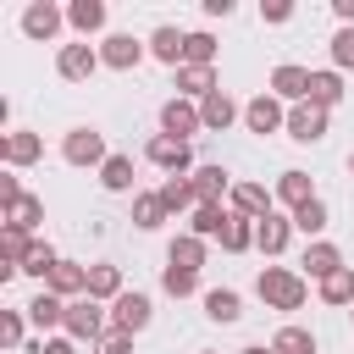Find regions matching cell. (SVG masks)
<instances>
[{"instance_id": "cell-39", "label": "cell", "mask_w": 354, "mask_h": 354, "mask_svg": "<svg viewBox=\"0 0 354 354\" xmlns=\"http://www.w3.org/2000/svg\"><path fill=\"white\" fill-rule=\"evenodd\" d=\"M321 299H326V304H354V266L332 271V277L321 282Z\"/></svg>"}, {"instance_id": "cell-9", "label": "cell", "mask_w": 354, "mask_h": 354, "mask_svg": "<svg viewBox=\"0 0 354 354\" xmlns=\"http://www.w3.org/2000/svg\"><path fill=\"white\" fill-rule=\"evenodd\" d=\"M144 55H149V44L133 39V33H105V39H100V61H105L111 72H133Z\"/></svg>"}, {"instance_id": "cell-45", "label": "cell", "mask_w": 354, "mask_h": 354, "mask_svg": "<svg viewBox=\"0 0 354 354\" xmlns=\"http://www.w3.org/2000/svg\"><path fill=\"white\" fill-rule=\"evenodd\" d=\"M22 194H28V188L17 183V171H0V210H11V205H17Z\"/></svg>"}, {"instance_id": "cell-1", "label": "cell", "mask_w": 354, "mask_h": 354, "mask_svg": "<svg viewBox=\"0 0 354 354\" xmlns=\"http://www.w3.org/2000/svg\"><path fill=\"white\" fill-rule=\"evenodd\" d=\"M254 293L266 299V310H304V299H310V282H304V271L266 266V271L254 277Z\"/></svg>"}, {"instance_id": "cell-40", "label": "cell", "mask_w": 354, "mask_h": 354, "mask_svg": "<svg viewBox=\"0 0 354 354\" xmlns=\"http://www.w3.org/2000/svg\"><path fill=\"white\" fill-rule=\"evenodd\" d=\"M160 288H166L171 299H188V293H199V271H183V266H166V271H160Z\"/></svg>"}, {"instance_id": "cell-22", "label": "cell", "mask_w": 354, "mask_h": 354, "mask_svg": "<svg viewBox=\"0 0 354 354\" xmlns=\"http://www.w3.org/2000/svg\"><path fill=\"white\" fill-rule=\"evenodd\" d=\"M22 310H28V321H33L39 332H50V326H66V299H55L50 288H39V293H33Z\"/></svg>"}, {"instance_id": "cell-3", "label": "cell", "mask_w": 354, "mask_h": 354, "mask_svg": "<svg viewBox=\"0 0 354 354\" xmlns=\"http://www.w3.org/2000/svg\"><path fill=\"white\" fill-rule=\"evenodd\" d=\"M61 160H66V166H94V171H100V166L111 160L105 133H100V127H72V133L61 138Z\"/></svg>"}, {"instance_id": "cell-2", "label": "cell", "mask_w": 354, "mask_h": 354, "mask_svg": "<svg viewBox=\"0 0 354 354\" xmlns=\"http://www.w3.org/2000/svg\"><path fill=\"white\" fill-rule=\"evenodd\" d=\"M61 332H66L72 343H88V348H94V343L111 332V310H105L100 299H88V293H83V299H72V304H66V326H61Z\"/></svg>"}, {"instance_id": "cell-29", "label": "cell", "mask_w": 354, "mask_h": 354, "mask_svg": "<svg viewBox=\"0 0 354 354\" xmlns=\"http://www.w3.org/2000/svg\"><path fill=\"white\" fill-rule=\"evenodd\" d=\"M39 221H44V199H39V194H22V199H17L11 210H6V227L28 232V238L39 232Z\"/></svg>"}, {"instance_id": "cell-12", "label": "cell", "mask_w": 354, "mask_h": 354, "mask_svg": "<svg viewBox=\"0 0 354 354\" xmlns=\"http://www.w3.org/2000/svg\"><path fill=\"white\" fill-rule=\"evenodd\" d=\"M61 28H66V11L55 0H28V11H22V33L28 39H55Z\"/></svg>"}, {"instance_id": "cell-8", "label": "cell", "mask_w": 354, "mask_h": 354, "mask_svg": "<svg viewBox=\"0 0 354 354\" xmlns=\"http://www.w3.org/2000/svg\"><path fill=\"white\" fill-rule=\"evenodd\" d=\"M160 133H171V138H194V133H205V116H199V105L194 100H183V94H171L166 105H160Z\"/></svg>"}, {"instance_id": "cell-19", "label": "cell", "mask_w": 354, "mask_h": 354, "mask_svg": "<svg viewBox=\"0 0 354 354\" xmlns=\"http://www.w3.org/2000/svg\"><path fill=\"white\" fill-rule=\"evenodd\" d=\"M199 116H205V133H227V127L243 116V105H238L227 88H216L210 100H199Z\"/></svg>"}, {"instance_id": "cell-50", "label": "cell", "mask_w": 354, "mask_h": 354, "mask_svg": "<svg viewBox=\"0 0 354 354\" xmlns=\"http://www.w3.org/2000/svg\"><path fill=\"white\" fill-rule=\"evenodd\" d=\"M348 171H354V155H348Z\"/></svg>"}, {"instance_id": "cell-44", "label": "cell", "mask_w": 354, "mask_h": 354, "mask_svg": "<svg viewBox=\"0 0 354 354\" xmlns=\"http://www.w3.org/2000/svg\"><path fill=\"white\" fill-rule=\"evenodd\" d=\"M28 354H77V343L61 332V337H39V343H28Z\"/></svg>"}, {"instance_id": "cell-24", "label": "cell", "mask_w": 354, "mask_h": 354, "mask_svg": "<svg viewBox=\"0 0 354 354\" xmlns=\"http://www.w3.org/2000/svg\"><path fill=\"white\" fill-rule=\"evenodd\" d=\"M199 299H205V315H210L216 326H232V321L243 315V299H238V288H205Z\"/></svg>"}, {"instance_id": "cell-32", "label": "cell", "mask_w": 354, "mask_h": 354, "mask_svg": "<svg viewBox=\"0 0 354 354\" xmlns=\"http://www.w3.org/2000/svg\"><path fill=\"white\" fill-rule=\"evenodd\" d=\"M155 194H160V205H166L171 216H183V210L194 216V205H199V199H194V183H188V177H166V183H160Z\"/></svg>"}, {"instance_id": "cell-34", "label": "cell", "mask_w": 354, "mask_h": 354, "mask_svg": "<svg viewBox=\"0 0 354 354\" xmlns=\"http://www.w3.org/2000/svg\"><path fill=\"white\" fill-rule=\"evenodd\" d=\"M166 216H171V210L160 205V194H133V227H138V232H155Z\"/></svg>"}, {"instance_id": "cell-6", "label": "cell", "mask_w": 354, "mask_h": 354, "mask_svg": "<svg viewBox=\"0 0 354 354\" xmlns=\"http://www.w3.org/2000/svg\"><path fill=\"white\" fill-rule=\"evenodd\" d=\"M100 66H105V61H100V44H88V39H77V44H61V50H55V72H61L66 83H88Z\"/></svg>"}, {"instance_id": "cell-51", "label": "cell", "mask_w": 354, "mask_h": 354, "mask_svg": "<svg viewBox=\"0 0 354 354\" xmlns=\"http://www.w3.org/2000/svg\"><path fill=\"white\" fill-rule=\"evenodd\" d=\"M199 354H216V348H199Z\"/></svg>"}, {"instance_id": "cell-33", "label": "cell", "mask_w": 354, "mask_h": 354, "mask_svg": "<svg viewBox=\"0 0 354 354\" xmlns=\"http://www.w3.org/2000/svg\"><path fill=\"white\" fill-rule=\"evenodd\" d=\"M326 221H332V210H326V199H310V205H299L293 210V232H304L310 243L326 232Z\"/></svg>"}, {"instance_id": "cell-7", "label": "cell", "mask_w": 354, "mask_h": 354, "mask_svg": "<svg viewBox=\"0 0 354 354\" xmlns=\"http://www.w3.org/2000/svg\"><path fill=\"white\" fill-rule=\"evenodd\" d=\"M243 127L260 133V138H266V133H282V127H288V105L266 88V94H254V100L243 105Z\"/></svg>"}, {"instance_id": "cell-41", "label": "cell", "mask_w": 354, "mask_h": 354, "mask_svg": "<svg viewBox=\"0 0 354 354\" xmlns=\"http://www.w3.org/2000/svg\"><path fill=\"white\" fill-rule=\"evenodd\" d=\"M354 66V28H337L332 33V72H348Z\"/></svg>"}, {"instance_id": "cell-23", "label": "cell", "mask_w": 354, "mask_h": 354, "mask_svg": "<svg viewBox=\"0 0 354 354\" xmlns=\"http://www.w3.org/2000/svg\"><path fill=\"white\" fill-rule=\"evenodd\" d=\"M216 88H221V83H216V66H177V94H183V100L199 105V100H210Z\"/></svg>"}, {"instance_id": "cell-18", "label": "cell", "mask_w": 354, "mask_h": 354, "mask_svg": "<svg viewBox=\"0 0 354 354\" xmlns=\"http://www.w3.org/2000/svg\"><path fill=\"white\" fill-rule=\"evenodd\" d=\"M188 183H194V199L199 205H227V194H232V177L221 166H194Z\"/></svg>"}, {"instance_id": "cell-52", "label": "cell", "mask_w": 354, "mask_h": 354, "mask_svg": "<svg viewBox=\"0 0 354 354\" xmlns=\"http://www.w3.org/2000/svg\"><path fill=\"white\" fill-rule=\"evenodd\" d=\"M348 315H354V304H348Z\"/></svg>"}, {"instance_id": "cell-30", "label": "cell", "mask_w": 354, "mask_h": 354, "mask_svg": "<svg viewBox=\"0 0 354 354\" xmlns=\"http://www.w3.org/2000/svg\"><path fill=\"white\" fill-rule=\"evenodd\" d=\"M343 100V72H310V105H321V111H332Z\"/></svg>"}, {"instance_id": "cell-42", "label": "cell", "mask_w": 354, "mask_h": 354, "mask_svg": "<svg viewBox=\"0 0 354 354\" xmlns=\"http://www.w3.org/2000/svg\"><path fill=\"white\" fill-rule=\"evenodd\" d=\"M22 332H28V310H6V315H0V343H6V348H17V343H22Z\"/></svg>"}, {"instance_id": "cell-10", "label": "cell", "mask_w": 354, "mask_h": 354, "mask_svg": "<svg viewBox=\"0 0 354 354\" xmlns=\"http://www.w3.org/2000/svg\"><path fill=\"white\" fill-rule=\"evenodd\" d=\"M271 205H277V194H271L266 183H232V194H227V210H232V216H243V221L271 216Z\"/></svg>"}, {"instance_id": "cell-20", "label": "cell", "mask_w": 354, "mask_h": 354, "mask_svg": "<svg viewBox=\"0 0 354 354\" xmlns=\"http://www.w3.org/2000/svg\"><path fill=\"white\" fill-rule=\"evenodd\" d=\"M44 288H50L55 299H66V304H72V299H83V293H88V266H77V260H61V266L50 271V282H44Z\"/></svg>"}, {"instance_id": "cell-21", "label": "cell", "mask_w": 354, "mask_h": 354, "mask_svg": "<svg viewBox=\"0 0 354 354\" xmlns=\"http://www.w3.org/2000/svg\"><path fill=\"white\" fill-rule=\"evenodd\" d=\"M271 194H277V199H282L288 210H299V205L321 199V194H315V183H310V171H299V166H288V171L277 177V188H271Z\"/></svg>"}, {"instance_id": "cell-36", "label": "cell", "mask_w": 354, "mask_h": 354, "mask_svg": "<svg viewBox=\"0 0 354 354\" xmlns=\"http://www.w3.org/2000/svg\"><path fill=\"white\" fill-rule=\"evenodd\" d=\"M271 354H315V332H304V326H282V332L271 337Z\"/></svg>"}, {"instance_id": "cell-37", "label": "cell", "mask_w": 354, "mask_h": 354, "mask_svg": "<svg viewBox=\"0 0 354 354\" xmlns=\"http://www.w3.org/2000/svg\"><path fill=\"white\" fill-rule=\"evenodd\" d=\"M216 50H221V44H216L205 28H194V33H188V55H183V66H216Z\"/></svg>"}, {"instance_id": "cell-26", "label": "cell", "mask_w": 354, "mask_h": 354, "mask_svg": "<svg viewBox=\"0 0 354 354\" xmlns=\"http://www.w3.org/2000/svg\"><path fill=\"white\" fill-rule=\"evenodd\" d=\"M127 288H122V266H88V299H100V304H116Z\"/></svg>"}, {"instance_id": "cell-31", "label": "cell", "mask_w": 354, "mask_h": 354, "mask_svg": "<svg viewBox=\"0 0 354 354\" xmlns=\"http://www.w3.org/2000/svg\"><path fill=\"white\" fill-rule=\"evenodd\" d=\"M100 188L105 194H133V155H111L100 166Z\"/></svg>"}, {"instance_id": "cell-17", "label": "cell", "mask_w": 354, "mask_h": 354, "mask_svg": "<svg viewBox=\"0 0 354 354\" xmlns=\"http://www.w3.org/2000/svg\"><path fill=\"white\" fill-rule=\"evenodd\" d=\"M271 94H277L282 105H304V100H310V72L293 66V61H282V66L271 72Z\"/></svg>"}, {"instance_id": "cell-13", "label": "cell", "mask_w": 354, "mask_h": 354, "mask_svg": "<svg viewBox=\"0 0 354 354\" xmlns=\"http://www.w3.org/2000/svg\"><path fill=\"white\" fill-rule=\"evenodd\" d=\"M144 44H149V55H155L160 66H171V72H177V66H183V55H188V33H183V28H171V22H160Z\"/></svg>"}, {"instance_id": "cell-46", "label": "cell", "mask_w": 354, "mask_h": 354, "mask_svg": "<svg viewBox=\"0 0 354 354\" xmlns=\"http://www.w3.org/2000/svg\"><path fill=\"white\" fill-rule=\"evenodd\" d=\"M94 354H133V337H127V332H105V337L94 343Z\"/></svg>"}, {"instance_id": "cell-25", "label": "cell", "mask_w": 354, "mask_h": 354, "mask_svg": "<svg viewBox=\"0 0 354 354\" xmlns=\"http://www.w3.org/2000/svg\"><path fill=\"white\" fill-rule=\"evenodd\" d=\"M105 17H111V11H105V0H72V6H66V28H72V33H83V39H88V33H100V28H105Z\"/></svg>"}, {"instance_id": "cell-11", "label": "cell", "mask_w": 354, "mask_h": 354, "mask_svg": "<svg viewBox=\"0 0 354 354\" xmlns=\"http://www.w3.org/2000/svg\"><path fill=\"white\" fill-rule=\"evenodd\" d=\"M326 122H332V111H321V105H288V138H299V144H321L326 138Z\"/></svg>"}, {"instance_id": "cell-28", "label": "cell", "mask_w": 354, "mask_h": 354, "mask_svg": "<svg viewBox=\"0 0 354 354\" xmlns=\"http://www.w3.org/2000/svg\"><path fill=\"white\" fill-rule=\"evenodd\" d=\"M205 238H194V232H177L171 238V249H166V266H183V271H199L205 266Z\"/></svg>"}, {"instance_id": "cell-4", "label": "cell", "mask_w": 354, "mask_h": 354, "mask_svg": "<svg viewBox=\"0 0 354 354\" xmlns=\"http://www.w3.org/2000/svg\"><path fill=\"white\" fill-rule=\"evenodd\" d=\"M144 160L160 166L166 177H188V171H194V149H188L183 138H171V133H155V138L144 144Z\"/></svg>"}, {"instance_id": "cell-43", "label": "cell", "mask_w": 354, "mask_h": 354, "mask_svg": "<svg viewBox=\"0 0 354 354\" xmlns=\"http://www.w3.org/2000/svg\"><path fill=\"white\" fill-rule=\"evenodd\" d=\"M260 22H271V28L293 22V0H266V6H260Z\"/></svg>"}, {"instance_id": "cell-16", "label": "cell", "mask_w": 354, "mask_h": 354, "mask_svg": "<svg viewBox=\"0 0 354 354\" xmlns=\"http://www.w3.org/2000/svg\"><path fill=\"white\" fill-rule=\"evenodd\" d=\"M299 266H304V282H315V288H321L332 271H343V249H337V243H326V238H315V243L304 249V260H299Z\"/></svg>"}, {"instance_id": "cell-27", "label": "cell", "mask_w": 354, "mask_h": 354, "mask_svg": "<svg viewBox=\"0 0 354 354\" xmlns=\"http://www.w3.org/2000/svg\"><path fill=\"white\" fill-rule=\"evenodd\" d=\"M227 221H232V210H227V205H194L188 232H194V238H221V232H227Z\"/></svg>"}, {"instance_id": "cell-47", "label": "cell", "mask_w": 354, "mask_h": 354, "mask_svg": "<svg viewBox=\"0 0 354 354\" xmlns=\"http://www.w3.org/2000/svg\"><path fill=\"white\" fill-rule=\"evenodd\" d=\"M332 11H337V22H343V28H354V0H332Z\"/></svg>"}, {"instance_id": "cell-14", "label": "cell", "mask_w": 354, "mask_h": 354, "mask_svg": "<svg viewBox=\"0 0 354 354\" xmlns=\"http://www.w3.org/2000/svg\"><path fill=\"white\" fill-rule=\"evenodd\" d=\"M39 155H44V138L28 133V127H11V133L0 138V160H6L11 171H17V166H33Z\"/></svg>"}, {"instance_id": "cell-48", "label": "cell", "mask_w": 354, "mask_h": 354, "mask_svg": "<svg viewBox=\"0 0 354 354\" xmlns=\"http://www.w3.org/2000/svg\"><path fill=\"white\" fill-rule=\"evenodd\" d=\"M205 17H232V0H205Z\"/></svg>"}, {"instance_id": "cell-5", "label": "cell", "mask_w": 354, "mask_h": 354, "mask_svg": "<svg viewBox=\"0 0 354 354\" xmlns=\"http://www.w3.org/2000/svg\"><path fill=\"white\" fill-rule=\"evenodd\" d=\"M149 321H155V299H149V293H138V288H127V293L111 304V332H127V337H138Z\"/></svg>"}, {"instance_id": "cell-38", "label": "cell", "mask_w": 354, "mask_h": 354, "mask_svg": "<svg viewBox=\"0 0 354 354\" xmlns=\"http://www.w3.org/2000/svg\"><path fill=\"white\" fill-rule=\"evenodd\" d=\"M221 249H227V254H249V249H254V221L232 216V221H227V232H221Z\"/></svg>"}, {"instance_id": "cell-35", "label": "cell", "mask_w": 354, "mask_h": 354, "mask_svg": "<svg viewBox=\"0 0 354 354\" xmlns=\"http://www.w3.org/2000/svg\"><path fill=\"white\" fill-rule=\"evenodd\" d=\"M61 266V254L44 243V238H33V249H28V260H22V277H39V282H50V271Z\"/></svg>"}, {"instance_id": "cell-49", "label": "cell", "mask_w": 354, "mask_h": 354, "mask_svg": "<svg viewBox=\"0 0 354 354\" xmlns=\"http://www.w3.org/2000/svg\"><path fill=\"white\" fill-rule=\"evenodd\" d=\"M238 354H271V348H266V343H249V348H238Z\"/></svg>"}, {"instance_id": "cell-15", "label": "cell", "mask_w": 354, "mask_h": 354, "mask_svg": "<svg viewBox=\"0 0 354 354\" xmlns=\"http://www.w3.org/2000/svg\"><path fill=\"white\" fill-rule=\"evenodd\" d=\"M288 238H293V216H277V210H271V216L254 221V249H260L266 260H277V254L288 249Z\"/></svg>"}]
</instances>
